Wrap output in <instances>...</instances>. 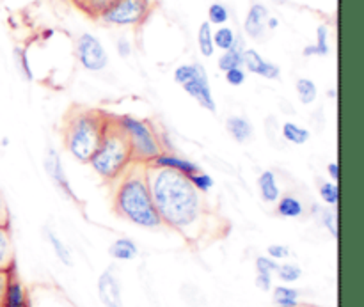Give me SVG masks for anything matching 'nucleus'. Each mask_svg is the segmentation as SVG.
I'll list each match as a JSON object with an SVG mask.
<instances>
[{
    "mask_svg": "<svg viewBox=\"0 0 364 307\" xmlns=\"http://www.w3.org/2000/svg\"><path fill=\"white\" fill-rule=\"evenodd\" d=\"M146 178L162 224L185 231L198 222L203 213V199L192 187L188 176L176 171L146 166Z\"/></svg>",
    "mask_w": 364,
    "mask_h": 307,
    "instance_id": "1",
    "label": "nucleus"
},
{
    "mask_svg": "<svg viewBox=\"0 0 364 307\" xmlns=\"http://www.w3.org/2000/svg\"><path fill=\"white\" fill-rule=\"evenodd\" d=\"M112 203L114 212L135 226L146 230H156L162 226V220L153 205L144 163L134 162L114 181Z\"/></svg>",
    "mask_w": 364,
    "mask_h": 307,
    "instance_id": "2",
    "label": "nucleus"
},
{
    "mask_svg": "<svg viewBox=\"0 0 364 307\" xmlns=\"http://www.w3.org/2000/svg\"><path fill=\"white\" fill-rule=\"evenodd\" d=\"M110 116L102 110L75 107L64 117V148L82 163H87L95 149L98 148Z\"/></svg>",
    "mask_w": 364,
    "mask_h": 307,
    "instance_id": "3",
    "label": "nucleus"
},
{
    "mask_svg": "<svg viewBox=\"0 0 364 307\" xmlns=\"http://www.w3.org/2000/svg\"><path fill=\"white\" fill-rule=\"evenodd\" d=\"M91 169L107 183H114L128 167L134 163V155L123 131L114 123V116H110L103 137L98 148L89 158Z\"/></svg>",
    "mask_w": 364,
    "mask_h": 307,
    "instance_id": "4",
    "label": "nucleus"
},
{
    "mask_svg": "<svg viewBox=\"0 0 364 307\" xmlns=\"http://www.w3.org/2000/svg\"><path fill=\"white\" fill-rule=\"evenodd\" d=\"M114 123L127 137L135 163L148 166L159 153L164 151L160 134L149 121L139 119L134 116H116Z\"/></svg>",
    "mask_w": 364,
    "mask_h": 307,
    "instance_id": "5",
    "label": "nucleus"
},
{
    "mask_svg": "<svg viewBox=\"0 0 364 307\" xmlns=\"http://www.w3.org/2000/svg\"><path fill=\"white\" fill-rule=\"evenodd\" d=\"M155 9L153 0H116L110 4L98 20L112 27H141Z\"/></svg>",
    "mask_w": 364,
    "mask_h": 307,
    "instance_id": "6",
    "label": "nucleus"
},
{
    "mask_svg": "<svg viewBox=\"0 0 364 307\" xmlns=\"http://www.w3.org/2000/svg\"><path fill=\"white\" fill-rule=\"evenodd\" d=\"M77 59L84 70L100 73L109 64V53L95 34L84 32L77 39Z\"/></svg>",
    "mask_w": 364,
    "mask_h": 307,
    "instance_id": "7",
    "label": "nucleus"
},
{
    "mask_svg": "<svg viewBox=\"0 0 364 307\" xmlns=\"http://www.w3.org/2000/svg\"><path fill=\"white\" fill-rule=\"evenodd\" d=\"M181 87H183L185 92H187L191 98H194L203 109H206L212 114L217 112V102L215 98H213V92H212V87H210V80L205 68L203 66L199 68L198 73H196L191 80L185 82Z\"/></svg>",
    "mask_w": 364,
    "mask_h": 307,
    "instance_id": "8",
    "label": "nucleus"
},
{
    "mask_svg": "<svg viewBox=\"0 0 364 307\" xmlns=\"http://www.w3.org/2000/svg\"><path fill=\"white\" fill-rule=\"evenodd\" d=\"M45 171H46V174H48L50 180H52V183L55 185L60 192H63L64 198L77 201L73 188H71V185H70V180H68V176H66V171H64L60 155L53 148L46 149Z\"/></svg>",
    "mask_w": 364,
    "mask_h": 307,
    "instance_id": "9",
    "label": "nucleus"
},
{
    "mask_svg": "<svg viewBox=\"0 0 364 307\" xmlns=\"http://www.w3.org/2000/svg\"><path fill=\"white\" fill-rule=\"evenodd\" d=\"M98 297L105 307H121L123 306V293L121 284L112 269H107L98 277Z\"/></svg>",
    "mask_w": 364,
    "mask_h": 307,
    "instance_id": "10",
    "label": "nucleus"
},
{
    "mask_svg": "<svg viewBox=\"0 0 364 307\" xmlns=\"http://www.w3.org/2000/svg\"><path fill=\"white\" fill-rule=\"evenodd\" d=\"M242 68L249 71L252 75H258V77L269 78V80H277L281 77V70L277 64L270 63V60L263 59L259 55L258 50L255 48H245L244 50V63Z\"/></svg>",
    "mask_w": 364,
    "mask_h": 307,
    "instance_id": "11",
    "label": "nucleus"
},
{
    "mask_svg": "<svg viewBox=\"0 0 364 307\" xmlns=\"http://www.w3.org/2000/svg\"><path fill=\"white\" fill-rule=\"evenodd\" d=\"M270 13L263 4L255 2L249 7L247 14L244 20V32L247 38L255 39V41H262L265 38L267 32V20H269Z\"/></svg>",
    "mask_w": 364,
    "mask_h": 307,
    "instance_id": "12",
    "label": "nucleus"
},
{
    "mask_svg": "<svg viewBox=\"0 0 364 307\" xmlns=\"http://www.w3.org/2000/svg\"><path fill=\"white\" fill-rule=\"evenodd\" d=\"M148 166L155 167V169L176 171V173L185 174V176H188V174L199 171L198 163L191 162V160H187V158H181V156L174 155V153H171V151L159 153V155H156L155 158L148 163Z\"/></svg>",
    "mask_w": 364,
    "mask_h": 307,
    "instance_id": "13",
    "label": "nucleus"
},
{
    "mask_svg": "<svg viewBox=\"0 0 364 307\" xmlns=\"http://www.w3.org/2000/svg\"><path fill=\"white\" fill-rule=\"evenodd\" d=\"M2 307H28V297L27 290L23 288V284L20 283V279L16 277V274H11L9 281H7L6 291H4V301Z\"/></svg>",
    "mask_w": 364,
    "mask_h": 307,
    "instance_id": "14",
    "label": "nucleus"
},
{
    "mask_svg": "<svg viewBox=\"0 0 364 307\" xmlns=\"http://www.w3.org/2000/svg\"><path fill=\"white\" fill-rule=\"evenodd\" d=\"M244 39L237 34V41L231 46L230 50L220 53L219 60H217V66H219L220 71L233 70V68H242V63H244Z\"/></svg>",
    "mask_w": 364,
    "mask_h": 307,
    "instance_id": "15",
    "label": "nucleus"
},
{
    "mask_svg": "<svg viewBox=\"0 0 364 307\" xmlns=\"http://www.w3.org/2000/svg\"><path fill=\"white\" fill-rule=\"evenodd\" d=\"M258 190L259 195L265 203H276L281 195V188L279 183H277V176L274 171H263L262 174L258 176Z\"/></svg>",
    "mask_w": 364,
    "mask_h": 307,
    "instance_id": "16",
    "label": "nucleus"
},
{
    "mask_svg": "<svg viewBox=\"0 0 364 307\" xmlns=\"http://www.w3.org/2000/svg\"><path fill=\"white\" fill-rule=\"evenodd\" d=\"M226 130L238 144H245L252 139L255 130H252V124L249 123L245 117L242 116H230L226 119Z\"/></svg>",
    "mask_w": 364,
    "mask_h": 307,
    "instance_id": "17",
    "label": "nucleus"
},
{
    "mask_svg": "<svg viewBox=\"0 0 364 307\" xmlns=\"http://www.w3.org/2000/svg\"><path fill=\"white\" fill-rule=\"evenodd\" d=\"M276 212L283 219H299L304 215V205L297 195L287 194L276 201Z\"/></svg>",
    "mask_w": 364,
    "mask_h": 307,
    "instance_id": "18",
    "label": "nucleus"
},
{
    "mask_svg": "<svg viewBox=\"0 0 364 307\" xmlns=\"http://www.w3.org/2000/svg\"><path fill=\"white\" fill-rule=\"evenodd\" d=\"M331 45H329V27L327 25H318L316 27V41L313 45H308L302 50L304 57H326L329 55Z\"/></svg>",
    "mask_w": 364,
    "mask_h": 307,
    "instance_id": "19",
    "label": "nucleus"
},
{
    "mask_svg": "<svg viewBox=\"0 0 364 307\" xmlns=\"http://www.w3.org/2000/svg\"><path fill=\"white\" fill-rule=\"evenodd\" d=\"M109 254L117 262H132L139 256V249L130 238H117L109 247Z\"/></svg>",
    "mask_w": 364,
    "mask_h": 307,
    "instance_id": "20",
    "label": "nucleus"
},
{
    "mask_svg": "<svg viewBox=\"0 0 364 307\" xmlns=\"http://www.w3.org/2000/svg\"><path fill=\"white\" fill-rule=\"evenodd\" d=\"M281 135H283L284 141L290 142V144L302 146L309 141V137H311V131H309L308 128L301 126V124L287 121V123H283V126H281Z\"/></svg>",
    "mask_w": 364,
    "mask_h": 307,
    "instance_id": "21",
    "label": "nucleus"
},
{
    "mask_svg": "<svg viewBox=\"0 0 364 307\" xmlns=\"http://www.w3.org/2000/svg\"><path fill=\"white\" fill-rule=\"evenodd\" d=\"M14 266L13 240H11L9 226H0V269Z\"/></svg>",
    "mask_w": 364,
    "mask_h": 307,
    "instance_id": "22",
    "label": "nucleus"
},
{
    "mask_svg": "<svg viewBox=\"0 0 364 307\" xmlns=\"http://www.w3.org/2000/svg\"><path fill=\"white\" fill-rule=\"evenodd\" d=\"M274 304L277 307H297L299 306V290L290 286H276L272 288Z\"/></svg>",
    "mask_w": 364,
    "mask_h": 307,
    "instance_id": "23",
    "label": "nucleus"
},
{
    "mask_svg": "<svg viewBox=\"0 0 364 307\" xmlns=\"http://www.w3.org/2000/svg\"><path fill=\"white\" fill-rule=\"evenodd\" d=\"M295 91H297L299 102L302 105H311L318 98V87L311 78H299L297 84H295Z\"/></svg>",
    "mask_w": 364,
    "mask_h": 307,
    "instance_id": "24",
    "label": "nucleus"
},
{
    "mask_svg": "<svg viewBox=\"0 0 364 307\" xmlns=\"http://www.w3.org/2000/svg\"><path fill=\"white\" fill-rule=\"evenodd\" d=\"M198 46L201 55L212 57L215 53V46H213V28L208 21H203L198 28Z\"/></svg>",
    "mask_w": 364,
    "mask_h": 307,
    "instance_id": "25",
    "label": "nucleus"
},
{
    "mask_svg": "<svg viewBox=\"0 0 364 307\" xmlns=\"http://www.w3.org/2000/svg\"><path fill=\"white\" fill-rule=\"evenodd\" d=\"M46 238H48V244H50V247H52L55 258L59 259L63 265L73 266V258H71V252H70V249H68V245L64 244V242L60 240V238L57 237L53 231H48V233H46Z\"/></svg>",
    "mask_w": 364,
    "mask_h": 307,
    "instance_id": "26",
    "label": "nucleus"
},
{
    "mask_svg": "<svg viewBox=\"0 0 364 307\" xmlns=\"http://www.w3.org/2000/svg\"><path fill=\"white\" fill-rule=\"evenodd\" d=\"M112 2H116V0H73V4L82 13L87 14L89 18H95V20H98L100 14Z\"/></svg>",
    "mask_w": 364,
    "mask_h": 307,
    "instance_id": "27",
    "label": "nucleus"
},
{
    "mask_svg": "<svg viewBox=\"0 0 364 307\" xmlns=\"http://www.w3.org/2000/svg\"><path fill=\"white\" fill-rule=\"evenodd\" d=\"M313 215L318 217L320 222L323 224L327 231L333 235L334 238H338V215L331 208H322L318 205H313Z\"/></svg>",
    "mask_w": 364,
    "mask_h": 307,
    "instance_id": "28",
    "label": "nucleus"
},
{
    "mask_svg": "<svg viewBox=\"0 0 364 307\" xmlns=\"http://www.w3.org/2000/svg\"><path fill=\"white\" fill-rule=\"evenodd\" d=\"M237 41V34L231 27H226V25H220L217 31H213V46L219 48L220 52H226Z\"/></svg>",
    "mask_w": 364,
    "mask_h": 307,
    "instance_id": "29",
    "label": "nucleus"
},
{
    "mask_svg": "<svg viewBox=\"0 0 364 307\" xmlns=\"http://www.w3.org/2000/svg\"><path fill=\"white\" fill-rule=\"evenodd\" d=\"M276 274L279 277V281H283L284 284H291L301 279L302 269L297 263H283V265H277Z\"/></svg>",
    "mask_w": 364,
    "mask_h": 307,
    "instance_id": "30",
    "label": "nucleus"
},
{
    "mask_svg": "<svg viewBox=\"0 0 364 307\" xmlns=\"http://www.w3.org/2000/svg\"><path fill=\"white\" fill-rule=\"evenodd\" d=\"M318 194L320 199L327 206H336L338 201H340V188H338V183H334V181H323V183H320Z\"/></svg>",
    "mask_w": 364,
    "mask_h": 307,
    "instance_id": "31",
    "label": "nucleus"
},
{
    "mask_svg": "<svg viewBox=\"0 0 364 307\" xmlns=\"http://www.w3.org/2000/svg\"><path fill=\"white\" fill-rule=\"evenodd\" d=\"M188 181H191L192 187H194L199 194H206V192L212 190L213 185H215L213 178L210 176V174L203 173V171H196V173L188 174Z\"/></svg>",
    "mask_w": 364,
    "mask_h": 307,
    "instance_id": "32",
    "label": "nucleus"
},
{
    "mask_svg": "<svg viewBox=\"0 0 364 307\" xmlns=\"http://www.w3.org/2000/svg\"><path fill=\"white\" fill-rule=\"evenodd\" d=\"M208 21L210 25H226L230 21V9H228L224 4L213 2L212 6L208 7Z\"/></svg>",
    "mask_w": 364,
    "mask_h": 307,
    "instance_id": "33",
    "label": "nucleus"
},
{
    "mask_svg": "<svg viewBox=\"0 0 364 307\" xmlns=\"http://www.w3.org/2000/svg\"><path fill=\"white\" fill-rule=\"evenodd\" d=\"M199 68H201V64H199V63L181 64V66H178L176 70H174V73H173L174 82H176V84H180V85H183L185 82H188L192 77H194L196 73H198Z\"/></svg>",
    "mask_w": 364,
    "mask_h": 307,
    "instance_id": "34",
    "label": "nucleus"
},
{
    "mask_svg": "<svg viewBox=\"0 0 364 307\" xmlns=\"http://www.w3.org/2000/svg\"><path fill=\"white\" fill-rule=\"evenodd\" d=\"M14 59H16L18 70H20V73L23 75V78H27L28 82L34 80V71H32L31 63H28L27 50H25V48H16V50H14Z\"/></svg>",
    "mask_w": 364,
    "mask_h": 307,
    "instance_id": "35",
    "label": "nucleus"
},
{
    "mask_svg": "<svg viewBox=\"0 0 364 307\" xmlns=\"http://www.w3.org/2000/svg\"><path fill=\"white\" fill-rule=\"evenodd\" d=\"M277 265L279 263L276 259L269 258V256H258L256 258V272L258 274H269V276H274L277 270Z\"/></svg>",
    "mask_w": 364,
    "mask_h": 307,
    "instance_id": "36",
    "label": "nucleus"
},
{
    "mask_svg": "<svg viewBox=\"0 0 364 307\" xmlns=\"http://www.w3.org/2000/svg\"><path fill=\"white\" fill-rule=\"evenodd\" d=\"M224 78L231 87H240V85H244L247 75H245L244 68H233V70L224 71Z\"/></svg>",
    "mask_w": 364,
    "mask_h": 307,
    "instance_id": "37",
    "label": "nucleus"
},
{
    "mask_svg": "<svg viewBox=\"0 0 364 307\" xmlns=\"http://www.w3.org/2000/svg\"><path fill=\"white\" fill-rule=\"evenodd\" d=\"M290 254H291L290 247H287V245H283V244H272L267 247V256L272 259H276L277 263L283 262V259H288L290 258Z\"/></svg>",
    "mask_w": 364,
    "mask_h": 307,
    "instance_id": "38",
    "label": "nucleus"
},
{
    "mask_svg": "<svg viewBox=\"0 0 364 307\" xmlns=\"http://www.w3.org/2000/svg\"><path fill=\"white\" fill-rule=\"evenodd\" d=\"M116 52L123 59H128L132 55V43L127 38H119L116 41Z\"/></svg>",
    "mask_w": 364,
    "mask_h": 307,
    "instance_id": "39",
    "label": "nucleus"
},
{
    "mask_svg": "<svg viewBox=\"0 0 364 307\" xmlns=\"http://www.w3.org/2000/svg\"><path fill=\"white\" fill-rule=\"evenodd\" d=\"M256 286H258L259 291H272V276L269 274H258L256 276Z\"/></svg>",
    "mask_w": 364,
    "mask_h": 307,
    "instance_id": "40",
    "label": "nucleus"
},
{
    "mask_svg": "<svg viewBox=\"0 0 364 307\" xmlns=\"http://www.w3.org/2000/svg\"><path fill=\"white\" fill-rule=\"evenodd\" d=\"M14 266L11 269H0V307H2V301H4V291H6L7 281H9L11 274H13Z\"/></svg>",
    "mask_w": 364,
    "mask_h": 307,
    "instance_id": "41",
    "label": "nucleus"
},
{
    "mask_svg": "<svg viewBox=\"0 0 364 307\" xmlns=\"http://www.w3.org/2000/svg\"><path fill=\"white\" fill-rule=\"evenodd\" d=\"M0 226H9V210H7L6 199L0 194Z\"/></svg>",
    "mask_w": 364,
    "mask_h": 307,
    "instance_id": "42",
    "label": "nucleus"
},
{
    "mask_svg": "<svg viewBox=\"0 0 364 307\" xmlns=\"http://www.w3.org/2000/svg\"><path fill=\"white\" fill-rule=\"evenodd\" d=\"M327 174H329L331 181H340V166H338V162H331L329 166H327Z\"/></svg>",
    "mask_w": 364,
    "mask_h": 307,
    "instance_id": "43",
    "label": "nucleus"
},
{
    "mask_svg": "<svg viewBox=\"0 0 364 307\" xmlns=\"http://www.w3.org/2000/svg\"><path fill=\"white\" fill-rule=\"evenodd\" d=\"M277 27H279V20L276 16H269V20H267V31H276Z\"/></svg>",
    "mask_w": 364,
    "mask_h": 307,
    "instance_id": "44",
    "label": "nucleus"
},
{
    "mask_svg": "<svg viewBox=\"0 0 364 307\" xmlns=\"http://www.w3.org/2000/svg\"><path fill=\"white\" fill-rule=\"evenodd\" d=\"M272 4H276V6H284V4H288V0H270Z\"/></svg>",
    "mask_w": 364,
    "mask_h": 307,
    "instance_id": "45",
    "label": "nucleus"
}]
</instances>
